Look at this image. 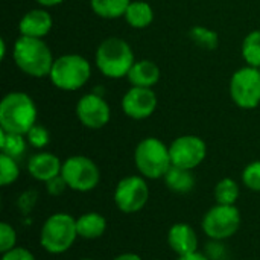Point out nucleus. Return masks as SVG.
Masks as SVG:
<instances>
[{"label": "nucleus", "instance_id": "obj_1", "mask_svg": "<svg viewBox=\"0 0 260 260\" xmlns=\"http://www.w3.org/2000/svg\"><path fill=\"white\" fill-rule=\"evenodd\" d=\"M12 58L15 66L30 78H46L50 75L53 66V55L43 38H32L20 35L12 47Z\"/></svg>", "mask_w": 260, "mask_h": 260}, {"label": "nucleus", "instance_id": "obj_2", "mask_svg": "<svg viewBox=\"0 0 260 260\" xmlns=\"http://www.w3.org/2000/svg\"><path fill=\"white\" fill-rule=\"evenodd\" d=\"M38 110L34 99L23 91H11L0 102V129L26 136L37 123Z\"/></svg>", "mask_w": 260, "mask_h": 260}, {"label": "nucleus", "instance_id": "obj_3", "mask_svg": "<svg viewBox=\"0 0 260 260\" xmlns=\"http://www.w3.org/2000/svg\"><path fill=\"white\" fill-rule=\"evenodd\" d=\"M94 61L105 78L120 79L128 76L136 58L128 41L120 37H108L98 46Z\"/></svg>", "mask_w": 260, "mask_h": 260}, {"label": "nucleus", "instance_id": "obj_4", "mask_svg": "<svg viewBox=\"0 0 260 260\" xmlns=\"http://www.w3.org/2000/svg\"><path fill=\"white\" fill-rule=\"evenodd\" d=\"M78 238L76 218L59 212L44 221L40 232V245L49 254H64L73 247Z\"/></svg>", "mask_w": 260, "mask_h": 260}, {"label": "nucleus", "instance_id": "obj_5", "mask_svg": "<svg viewBox=\"0 0 260 260\" xmlns=\"http://www.w3.org/2000/svg\"><path fill=\"white\" fill-rule=\"evenodd\" d=\"M134 163L139 174L146 180L165 178L172 166L169 146L157 137H146L136 146Z\"/></svg>", "mask_w": 260, "mask_h": 260}, {"label": "nucleus", "instance_id": "obj_6", "mask_svg": "<svg viewBox=\"0 0 260 260\" xmlns=\"http://www.w3.org/2000/svg\"><path fill=\"white\" fill-rule=\"evenodd\" d=\"M91 76V66L87 58L78 53H66L55 58L50 70V82L61 91L81 90Z\"/></svg>", "mask_w": 260, "mask_h": 260}, {"label": "nucleus", "instance_id": "obj_7", "mask_svg": "<svg viewBox=\"0 0 260 260\" xmlns=\"http://www.w3.org/2000/svg\"><path fill=\"white\" fill-rule=\"evenodd\" d=\"M61 177L67 187L75 192H91L101 181V171L98 165L85 155H72L62 161Z\"/></svg>", "mask_w": 260, "mask_h": 260}, {"label": "nucleus", "instance_id": "obj_8", "mask_svg": "<svg viewBox=\"0 0 260 260\" xmlns=\"http://www.w3.org/2000/svg\"><path fill=\"white\" fill-rule=\"evenodd\" d=\"M242 216L236 206L216 204L207 210L203 218L201 229L212 241H225L235 236L241 227Z\"/></svg>", "mask_w": 260, "mask_h": 260}, {"label": "nucleus", "instance_id": "obj_9", "mask_svg": "<svg viewBox=\"0 0 260 260\" xmlns=\"http://www.w3.org/2000/svg\"><path fill=\"white\" fill-rule=\"evenodd\" d=\"M230 98L242 110H254L260 105V72L256 67H241L230 79Z\"/></svg>", "mask_w": 260, "mask_h": 260}, {"label": "nucleus", "instance_id": "obj_10", "mask_svg": "<svg viewBox=\"0 0 260 260\" xmlns=\"http://www.w3.org/2000/svg\"><path fill=\"white\" fill-rule=\"evenodd\" d=\"M149 200V186L142 175H128L122 178L114 189V204L126 215L145 209Z\"/></svg>", "mask_w": 260, "mask_h": 260}, {"label": "nucleus", "instance_id": "obj_11", "mask_svg": "<svg viewBox=\"0 0 260 260\" xmlns=\"http://www.w3.org/2000/svg\"><path fill=\"white\" fill-rule=\"evenodd\" d=\"M172 166L193 171L207 157L206 142L195 134H184L172 140L169 145Z\"/></svg>", "mask_w": 260, "mask_h": 260}, {"label": "nucleus", "instance_id": "obj_12", "mask_svg": "<svg viewBox=\"0 0 260 260\" xmlns=\"http://www.w3.org/2000/svg\"><path fill=\"white\" fill-rule=\"evenodd\" d=\"M76 117L88 129H101L111 119V108L104 96L96 93L84 94L76 104Z\"/></svg>", "mask_w": 260, "mask_h": 260}, {"label": "nucleus", "instance_id": "obj_13", "mask_svg": "<svg viewBox=\"0 0 260 260\" xmlns=\"http://www.w3.org/2000/svg\"><path fill=\"white\" fill-rule=\"evenodd\" d=\"M120 105L126 117L133 120H145L155 113L158 99L152 88L131 87L123 94Z\"/></svg>", "mask_w": 260, "mask_h": 260}, {"label": "nucleus", "instance_id": "obj_14", "mask_svg": "<svg viewBox=\"0 0 260 260\" xmlns=\"http://www.w3.org/2000/svg\"><path fill=\"white\" fill-rule=\"evenodd\" d=\"M53 26V18L49 11L35 8L27 11L18 21V32L23 37L44 38Z\"/></svg>", "mask_w": 260, "mask_h": 260}, {"label": "nucleus", "instance_id": "obj_15", "mask_svg": "<svg viewBox=\"0 0 260 260\" xmlns=\"http://www.w3.org/2000/svg\"><path fill=\"white\" fill-rule=\"evenodd\" d=\"M61 169H62L61 160L55 154L46 151L34 154L27 161V172L34 180L41 183H47L55 177L61 175Z\"/></svg>", "mask_w": 260, "mask_h": 260}, {"label": "nucleus", "instance_id": "obj_16", "mask_svg": "<svg viewBox=\"0 0 260 260\" xmlns=\"http://www.w3.org/2000/svg\"><path fill=\"white\" fill-rule=\"evenodd\" d=\"M168 244L178 256H186L198 251V236L195 229L186 222L174 224L168 232Z\"/></svg>", "mask_w": 260, "mask_h": 260}, {"label": "nucleus", "instance_id": "obj_17", "mask_svg": "<svg viewBox=\"0 0 260 260\" xmlns=\"http://www.w3.org/2000/svg\"><path fill=\"white\" fill-rule=\"evenodd\" d=\"M161 72L160 67L151 59H140L136 61L128 73V81L131 87H145L152 88L160 81Z\"/></svg>", "mask_w": 260, "mask_h": 260}, {"label": "nucleus", "instance_id": "obj_18", "mask_svg": "<svg viewBox=\"0 0 260 260\" xmlns=\"http://www.w3.org/2000/svg\"><path fill=\"white\" fill-rule=\"evenodd\" d=\"M78 236L87 241L99 239L107 232V219L98 212H88L76 218Z\"/></svg>", "mask_w": 260, "mask_h": 260}, {"label": "nucleus", "instance_id": "obj_19", "mask_svg": "<svg viewBox=\"0 0 260 260\" xmlns=\"http://www.w3.org/2000/svg\"><path fill=\"white\" fill-rule=\"evenodd\" d=\"M165 184L166 187L174 192V193H189L193 190L195 187V175L192 171L189 169H183V168H177V166H171V169L168 171V174L165 175Z\"/></svg>", "mask_w": 260, "mask_h": 260}, {"label": "nucleus", "instance_id": "obj_20", "mask_svg": "<svg viewBox=\"0 0 260 260\" xmlns=\"http://www.w3.org/2000/svg\"><path fill=\"white\" fill-rule=\"evenodd\" d=\"M125 21L134 29H145L154 21V9L148 2L131 0L125 15Z\"/></svg>", "mask_w": 260, "mask_h": 260}, {"label": "nucleus", "instance_id": "obj_21", "mask_svg": "<svg viewBox=\"0 0 260 260\" xmlns=\"http://www.w3.org/2000/svg\"><path fill=\"white\" fill-rule=\"evenodd\" d=\"M131 0H90L91 11L105 20H114L125 15Z\"/></svg>", "mask_w": 260, "mask_h": 260}, {"label": "nucleus", "instance_id": "obj_22", "mask_svg": "<svg viewBox=\"0 0 260 260\" xmlns=\"http://www.w3.org/2000/svg\"><path fill=\"white\" fill-rule=\"evenodd\" d=\"M27 140L26 136L23 134H15V133H6L0 129V151L2 154L12 157V158H20L27 148Z\"/></svg>", "mask_w": 260, "mask_h": 260}, {"label": "nucleus", "instance_id": "obj_23", "mask_svg": "<svg viewBox=\"0 0 260 260\" xmlns=\"http://www.w3.org/2000/svg\"><path fill=\"white\" fill-rule=\"evenodd\" d=\"M215 201L216 204H222V206H236L239 195H241V189L239 184L232 180V178H222L216 183L215 190Z\"/></svg>", "mask_w": 260, "mask_h": 260}, {"label": "nucleus", "instance_id": "obj_24", "mask_svg": "<svg viewBox=\"0 0 260 260\" xmlns=\"http://www.w3.org/2000/svg\"><path fill=\"white\" fill-rule=\"evenodd\" d=\"M190 40L204 50H215L219 46V34L206 26L197 24L189 30Z\"/></svg>", "mask_w": 260, "mask_h": 260}, {"label": "nucleus", "instance_id": "obj_25", "mask_svg": "<svg viewBox=\"0 0 260 260\" xmlns=\"http://www.w3.org/2000/svg\"><path fill=\"white\" fill-rule=\"evenodd\" d=\"M242 58L250 67H260V29L251 30L242 41Z\"/></svg>", "mask_w": 260, "mask_h": 260}, {"label": "nucleus", "instance_id": "obj_26", "mask_svg": "<svg viewBox=\"0 0 260 260\" xmlns=\"http://www.w3.org/2000/svg\"><path fill=\"white\" fill-rule=\"evenodd\" d=\"M18 177H20V168L17 165V160L5 154H0V184L9 186L15 183Z\"/></svg>", "mask_w": 260, "mask_h": 260}, {"label": "nucleus", "instance_id": "obj_27", "mask_svg": "<svg viewBox=\"0 0 260 260\" xmlns=\"http://www.w3.org/2000/svg\"><path fill=\"white\" fill-rule=\"evenodd\" d=\"M26 140H27V143H29L32 148H35V149H43V148H46V146L49 145V142H50V133H49V129H47L46 126L35 123V125L27 131Z\"/></svg>", "mask_w": 260, "mask_h": 260}, {"label": "nucleus", "instance_id": "obj_28", "mask_svg": "<svg viewBox=\"0 0 260 260\" xmlns=\"http://www.w3.org/2000/svg\"><path fill=\"white\" fill-rule=\"evenodd\" d=\"M242 183L251 192H260V160L251 161L244 168Z\"/></svg>", "mask_w": 260, "mask_h": 260}, {"label": "nucleus", "instance_id": "obj_29", "mask_svg": "<svg viewBox=\"0 0 260 260\" xmlns=\"http://www.w3.org/2000/svg\"><path fill=\"white\" fill-rule=\"evenodd\" d=\"M17 247V233L8 222L0 224V253H6Z\"/></svg>", "mask_w": 260, "mask_h": 260}, {"label": "nucleus", "instance_id": "obj_30", "mask_svg": "<svg viewBox=\"0 0 260 260\" xmlns=\"http://www.w3.org/2000/svg\"><path fill=\"white\" fill-rule=\"evenodd\" d=\"M2 260H37L35 256L23 247H15L2 254Z\"/></svg>", "mask_w": 260, "mask_h": 260}, {"label": "nucleus", "instance_id": "obj_31", "mask_svg": "<svg viewBox=\"0 0 260 260\" xmlns=\"http://www.w3.org/2000/svg\"><path fill=\"white\" fill-rule=\"evenodd\" d=\"M44 184H46V189H47V192L50 195H61V193L66 192V189H69L67 183L64 181V178L61 175L55 177L53 180H50V181H47Z\"/></svg>", "mask_w": 260, "mask_h": 260}, {"label": "nucleus", "instance_id": "obj_32", "mask_svg": "<svg viewBox=\"0 0 260 260\" xmlns=\"http://www.w3.org/2000/svg\"><path fill=\"white\" fill-rule=\"evenodd\" d=\"M177 260H210L204 253H200V251H197V253H192V254H186V256H178V259Z\"/></svg>", "mask_w": 260, "mask_h": 260}, {"label": "nucleus", "instance_id": "obj_33", "mask_svg": "<svg viewBox=\"0 0 260 260\" xmlns=\"http://www.w3.org/2000/svg\"><path fill=\"white\" fill-rule=\"evenodd\" d=\"M38 5H41L43 8H53V6H58L61 5L64 0H35Z\"/></svg>", "mask_w": 260, "mask_h": 260}, {"label": "nucleus", "instance_id": "obj_34", "mask_svg": "<svg viewBox=\"0 0 260 260\" xmlns=\"http://www.w3.org/2000/svg\"><path fill=\"white\" fill-rule=\"evenodd\" d=\"M113 260H143L139 254H134V253H122L119 256H116Z\"/></svg>", "mask_w": 260, "mask_h": 260}, {"label": "nucleus", "instance_id": "obj_35", "mask_svg": "<svg viewBox=\"0 0 260 260\" xmlns=\"http://www.w3.org/2000/svg\"><path fill=\"white\" fill-rule=\"evenodd\" d=\"M6 56V40L2 37L0 38V59H5Z\"/></svg>", "mask_w": 260, "mask_h": 260}, {"label": "nucleus", "instance_id": "obj_36", "mask_svg": "<svg viewBox=\"0 0 260 260\" xmlns=\"http://www.w3.org/2000/svg\"><path fill=\"white\" fill-rule=\"evenodd\" d=\"M81 260H94V259H90V257H85V259H81Z\"/></svg>", "mask_w": 260, "mask_h": 260}, {"label": "nucleus", "instance_id": "obj_37", "mask_svg": "<svg viewBox=\"0 0 260 260\" xmlns=\"http://www.w3.org/2000/svg\"><path fill=\"white\" fill-rule=\"evenodd\" d=\"M222 260H230V259H222Z\"/></svg>", "mask_w": 260, "mask_h": 260}, {"label": "nucleus", "instance_id": "obj_38", "mask_svg": "<svg viewBox=\"0 0 260 260\" xmlns=\"http://www.w3.org/2000/svg\"><path fill=\"white\" fill-rule=\"evenodd\" d=\"M259 72H260V67H259Z\"/></svg>", "mask_w": 260, "mask_h": 260}, {"label": "nucleus", "instance_id": "obj_39", "mask_svg": "<svg viewBox=\"0 0 260 260\" xmlns=\"http://www.w3.org/2000/svg\"><path fill=\"white\" fill-rule=\"evenodd\" d=\"M154 260H158V259H154Z\"/></svg>", "mask_w": 260, "mask_h": 260}]
</instances>
